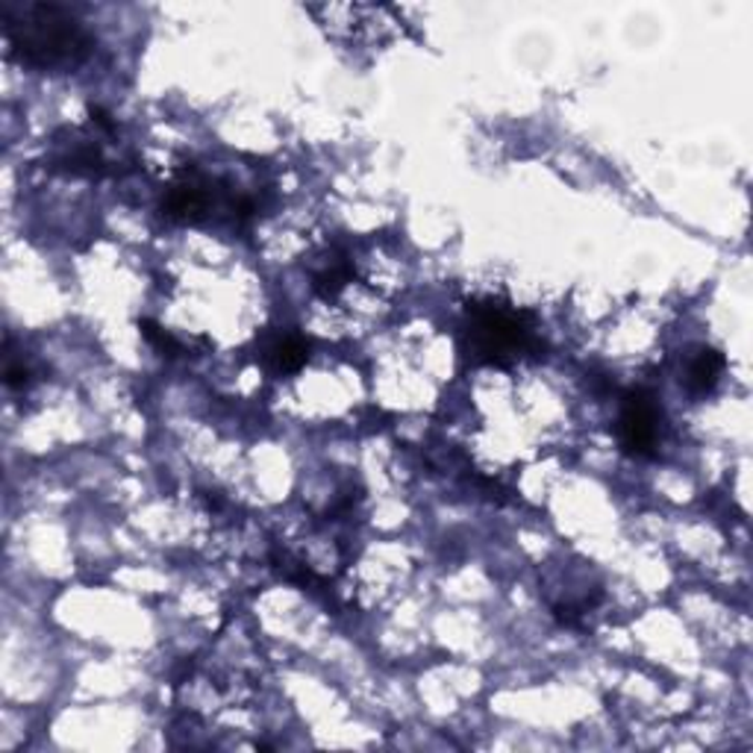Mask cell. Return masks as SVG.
I'll return each mask as SVG.
<instances>
[{"instance_id":"5","label":"cell","mask_w":753,"mask_h":753,"mask_svg":"<svg viewBox=\"0 0 753 753\" xmlns=\"http://www.w3.org/2000/svg\"><path fill=\"white\" fill-rule=\"evenodd\" d=\"M312 345L310 338H303L301 333H286V336L271 338L262 345V363L265 368L280 377H289V374H297L303 365L310 363Z\"/></svg>"},{"instance_id":"3","label":"cell","mask_w":753,"mask_h":753,"mask_svg":"<svg viewBox=\"0 0 753 753\" xmlns=\"http://www.w3.org/2000/svg\"><path fill=\"white\" fill-rule=\"evenodd\" d=\"M662 433V407L653 391L632 389L624 395L618 416V442L627 457L650 459L659 448Z\"/></svg>"},{"instance_id":"4","label":"cell","mask_w":753,"mask_h":753,"mask_svg":"<svg viewBox=\"0 0 753 753\" xmlns=\"http://www.w3.org/2000/svg\"><path fill=\"white\" fill-rule=\"evenodd\" d=\"M48 165L53 171L71 174V177H101L106 171L101 148L92 139H83L77 130H69V139L56 142Z\"/></svg>"},{"instance_id":"8","label":"cell","mask_w":753,"mask_h":753,"mask_svg":"<svg viewBox=\"0 0 753 753\" xmlns=\"http://www.w3.org/2000/svg\"><path fill=\"white\" fill-rule=\"evenodd\" d=\"M139 330H142V336L148 338V345H154L156 351L163 356H180L182 354V345L177 342V338L168 333V330H163L156 321H150V318H142L139 321Z\"/></svg>"},{"instance_id":"2","label":"cell","mask_w":753,"mask_h":753,"mask_svg":"<svg viewBox=\"0 0 753 753\" xmlns=\"http://www.w3.org/2000/svg\"><path fill=\"white\" fill-rule=\"evenodd\" d=\"M459 351L471 365L510 368L524 354L545 351V345L536 336L530 312L515 310L498 297H483V301H468Z\"/></svg>"},{"instance_id":"6","label":"cell","mask_w":753,"mask_h":753,"mask_svg":"<svg viewBox=\"0 0 753 753\" xmlns=\"http://www.w3.org/2000/svg\"><path fill=\"white\" fill-rule=\"evenodd\" d=\"M721 372H724V356L715 347H701L692 356L689 368H686V389L698 395V398H703V395H710L719 386Z\"/></svg>"},{"instance_id":"9","label":"cell","mask_w":753,"mask_h":753,"mask_svg":"<svg viewBox=\"0 0 753 753\" xmlns=\"http://www.w3.org/2000/svg\"><path fill=\"white\" fill-rule=\"evenodd\" d=\"M7 389L12 391H27L30 386H33V372H30V365L18 363L15 356L9 354L7 356Z\"/></svg>"},{"instance_id":"1","label":"cell","mask_w":753,"mask_h":753,"mask_svg":"<svg viewBox=\"0 0 753 753\" xmlns=\"http://www.w3.org/2000/svg\"><path fill=\"white\" fill-rule=\"evenodd\" d=\"M0 15L9 53L24 69L65 74L95 51V35L74 9L60 3H3Z\"/></svg>"},{"instance_id":"7","label":"cell","mask_w":753,"mask_h":753,"mask_svg":"<svg viewBox=\"0 0 753 753\" xmlns=\"http://www.w3.org/2000/svg\"><path fill=\"white\" fill-rule=\"evenodd\" d=\"M351 278H354V269H351V265H330L327 271H321L312 286H315V292H318L324 301H330V297H336L338 292L351 283Z\"/></svg>"},{"instance_id":"10","label":"cell","mask_w":753,"mask_h":753,"mask_svg":"<svg viewBox=\"0 0 753 753\" xmlns=\"http://www.w3.org/2000/svg\"><path fill=\"white\" fill-rule=\"evenodd\" d=\"M88 115H92V124H95L97 130L101 133H115V124H113V115L106 113L104 106H88Z\"/></svg>"}]
</instances>
